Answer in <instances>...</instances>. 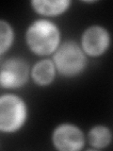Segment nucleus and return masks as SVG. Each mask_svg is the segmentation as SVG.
I'll list each match as a JSON object with an SVG mask.
<instances>
[{"label": "nucleus", "instance_id": "6e6552de", "mask_svg": "<svg viewBox=\"0 0 113 151\" xmlns=\"http://www.w3.org/2000/svg\"><path fill=\"white\" fill-rule=\"evenodd\" d=\"M70 0H34L30 5L37 14L44 17H55L63 14L69 9Z\"/></svg>", "mask_w": 113, "mask_h": 151}, {"label": "nucleus", "instance_id": "f257e3e1", "mask_svg": "<svg viewBox=\"0 0 113 151\" xmlns=\"http://www.w3.org/2000/svg\"><path fill=\"white\" fill-rule=\"evenodd\" d=\"M25 39L33 54L46 57L53 55L61 45V31L56 23L46 18H39L27 27Z\"/></svg>", "mask_w": 113, "mask_h": 151}, {"label": "nucleus", "instance_id": "7ed1b4c3", "mask_svg": "<svg viewBox=\"0 0 113 151\" xmlns=\"http://www.w3.org/2000/svg\"><path fill=\"white\" fill-rule=\"evenodd\" d=\"M28 118V107L24 99L8 93L0 96V131L15 133L25 126Z\"/></svg>", "mask_w": 113, "mask_h": 151}, {"label": "nucleus", "instance_id": "0eeeda50", "mask_svg": "<svg viewBox=\"0 0 113 151\" xmlns=\"http://www.w3.org/2000/svg\"><path fill=\"white\" fill-rule=\"evenodd\" d=\"M58 74L53 60L49 59L41 60L32 66L30 77L32 81L38 86L46 87L54 82Z\"/></svg>", "mask_w": 113, "mask_h": 151}, {"label": "nucleus", "instance_id": "9d476101", "mask_svg": "<svg viewBox=\"0 0 113 151\" xmlns=\"http://www.w3.org/2000/svg\"><path fill=\"white\" fill-rule=\"evenodd\" d=\"M14 30L12 26L6 20H0V55L3 57L13 45Z\"/></svg>", "mask_w": 113, "mask_h": 151}, {"label": "nucleus", "instance_id": "20e7f679", "mask_svg": "<svg viewBox=\"0 0 113 151\" xmlns=\"http://www.w3.org/2000/svg\"><path fill=\"white\" fill-rule=\"evenodd\" d=\"M30 67L27 61L19 57H11L2 61L0 69V85L2 89H20L28 81Z\"/></svg>", "mask_w": 113, "mask_h": 151}, {"label": "nucleus", "instance_id": "f03ea898", "mask_svg": "<svg viewBox=\"0 0 113 151\" xmlns=\"http://www.w3.org/2000/svg\"><path fill=\"white\" fill-rule=\"evenodd\" d=\"M87 55L81 45L73 40L61 42L53 54V63L58 74L64 78H74L81 75L88 64Z\"/></svg>", "mask_w": 113, "mask_h": 151}, {"label": "nucleus", "instance_id": "423d86ee", "mask_svg": "<svg viewBox=\"0 0 113 151\" xmlns=\"http://www.w3.org/2000/svg\"><path fill=\"white\" fill-rule=\"evenodd\" d=\"M111 44L110 33L106 27L99 25L88 27L82 32L80 45L88 57L98 58L108 50Z\"/></svg>", "mask_w": 113, "mask_h": 151}, {"label": "nucleus", "instance_id": "39448f33", "mask_svg": "<svg viewBox=\"0 0 113 151\" xmlns=\"http://www.w3.org/2000/svg\"><path fill=\"white\" fill-rule=\"evenodd\" d=\"M51 139L54 147L59 151H79L86 143L81 129L71 123H62L56 126L52 132Z\"/></svg>", "mask_w": 113, "mask_h": 151}, {"label": "nucleus", "instance_id": "1a4fd4ad", "mask_svg": "<svg viewBox=\"0 0 113 151\" xmlns=\"http://www.w3.org/2000/svg\"><path fill=\"white\" fill-rule=\"evenodd\" d=\"M87 140L93 149H104L111 144V130L106 126L96 125L89 130Z\"/></svg>", "mask_w": 113, "mask_h": 151}]
</instances>
